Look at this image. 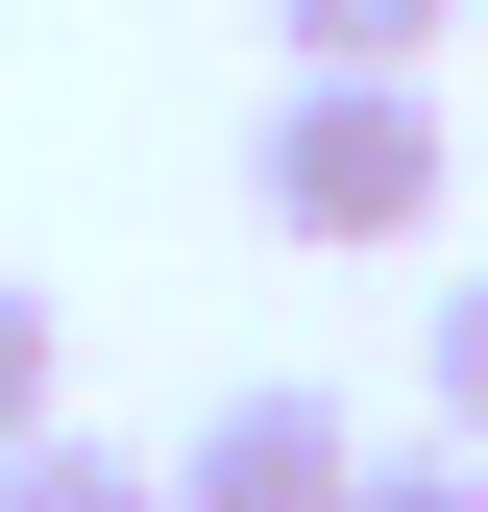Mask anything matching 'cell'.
I'll use <instances>...</instances> for the list:
<instances>
[{
  "instance_id": "cell-1",
  "label": "cell",
  "mask_w": 488,
  "mask_h": 512,
  "mask_svg": "<svg viewBox=\"0 0 488 512\" xmlns=\"http://www.w3.org/2000/svg\"><path fill=\"white\" fill-rule=\"evenodd\" d=\"M440 196H464V122L415 74H293L244 122V220L269 244H440Z\"/></svg>"
},
{
  "instance_id": "cell-2",
  "label": "cell",
  "mask_w": 488,
  "mask_h": 512,
  "mask_svg": "<svg viewBox=\"0 0 488 512\" xmlns=\"http://www.w3.org/2000/svg\"><path fill=\"white\" fill-rule=\"evenodd\" d=\"M342 391H220L196 439H171V512H342Z\"/></svg>"
},
{
  "instance_id": "cell-3",
  "label": "cell",
  "mask_w": 488,
  "mask_h": 512,
  "mask_svg": "<svg viewBox=\"0 0 488 512\" xmlns=\"http://www.w3.org/2000/svg\"><path fill=\"white\" fill-rule=\"evenodd\" d=\"M440 25H464V0H269L293 74H440Z\"/></svg>"
},
{
  "instance_id": "cell-4",
  "label": "cell",
  "mask_w": 488,
  "mask_h": 512,
  "mask_svg": "<svg viewBox=\"0 0 488 512\" xmlns=\"http://www.w3.org/2000/svg\"><path fill=\"white\" fill-rule=\"evenodd\" d=\"M0 512H171V464H122V439L49 415V439H0Z\"/></svg>"
},
{
  "instance_id": "cell-5",
  "label": "cell",
  "mask_w": 488,
  "mask_h": 512,
  "mask_svg": "<svg viewBox=\"0 0 488 512\" xmlns=\"http://www.w3.org/2000/svg\"><path fill=\"white\" fill-rule=\"evenodd\" d=\"M49 415H74V317L0 269V439H49Z\"/></svg>"
},
{
  "instance_id": "cell-6",
  "label": "cell",
  "mask_w": 488,
  "mask_h": 512,
  "mask_svg": "<svg viewBox=\"0 0 488 512\" xmlns=\"http://www.w3.org/2000/svg\"><path fill=\"white\" fill-rule=\"evenodd\" d=\"M415 391H440V439H464V464H488V269H464L440 317H415Z\"/></svg>"
},
{
  "instance_id": "cell-7",
  "label": "cell",
  "mask_w": 488,
  "mask_h": 512,
  "mask_svg": "<svg viewBox=\"0 0 488 512\" xmlns=\"http://www.w3.org/2000/svg\"><path fill=\"white\" fill-rule=\"evenodd\" d=\"M342 512H488V464H464V439H366Z\"/></svg>"
}]
</instances>
